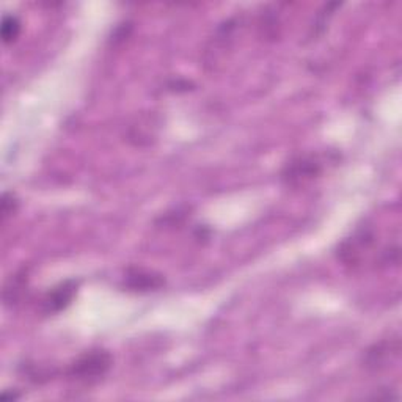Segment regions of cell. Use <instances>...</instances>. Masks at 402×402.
I'll return each mask as SVG.
<instances>
[{"label": "cell", "mask_w": 402, "mask_h": 402, "mask_svg": "<svg viewBox=\"0 0 402 402\" xmlns=\"http://www.w3.org/2000/svg\"><path fill=\"white\" fill-rule=\"evenodd\" d=\"M113 365L112 355L104 349H91L79 355L68 369V376L81 382H93L104 377Z\"/></svg>", "instance_id": "cell-1"}, {"label": "cell", "mask_w": 402, "mask_h": 402, "mask_svg": "<svg viewBox=\"0 0 402 402\" xmlns=\"http://www.w3.org/2000/svg\"><path fill=\"white\" fill-rule=\"evenodd\" d=\"M165 284V278L160 274L145 269H129L125 275V286L129 291L150 292L158 291Z\"/></svg>", "instance_id": "cell-4"}, {"label": "cell", "mask_w": 402, "mask_h": 402, "mask_svg": "<svg viewBox=\"0 0 402 402\" xmlns=\"http://www.w3.org/2000/svg\"><path fill=\"white\" fill-rule=\"evenodd\" d=\"M77 292V282L66 280L60 283L56 288H52L46 294L41 306L46 314H57L60 311L66 310V308L73 304Z\"/></svg>", "instance_id": "cell-3"}, {"label": "cell", "mask_w": 402, "mask_h": 402, "mask_svg": "<svg viewBox=\"0 0 402 402\" xmlns=\"http://www.w3.org/2000/svg\"><path fill=\"white\" fill-rule=\"evenodd\" d=\"M0 35H2V41L5 44L16 41L21 35V21L13 14H5L2 26H0Z\"/></svg>", "instance_id": "cell-6"}, {"label": "cell", "mask_w": 402, "mask_h": 402, "mask_svg": "<svg viewBox=\"0 0 402 402\" xmlns=\"http://www.w3.org/2000/svg\"><path fill=\"white\" fill-rule=\"evenodd\" d=\"M322 160L310 154V156H299L292 159L283 170V180L288 185H302L314 180L322 173Z\"/></svg>", "instance_id": "cell-2"}, {"label": "cell", "mask_w": 402, "mask_h": 402, "mask_svg": "<svg viewBox=\"0 0 402 402\" xmlns=\"http://www.w3.org/2000/svg\"><path fill=\"white\" fill-rule=\"evenodd\" d=\"M21 398V394L18 393H10V391H4L2 393V396H0V399H2L4 402H10V401H16Z\"/></svg>", "instance_id": "cell-8"}, {"label": "cell", "mask_w": 402, "mask_h": 402, "mask_svg": "<svg viewBox=\"0 0 402 402\" xmlns=\"http://www.w3.org/2000/svg\"><path fill=\"white\" fill-rule=\"evenodd\" d=\"M19 201L13 192H5L2 197V206H0V214H2V222L5 223L11 215L16 214Z\"/></svg>", "instance_id": "cell-7"}, {"label": "cell", "mask_w": 402, "mask_h": 402, "mask_svg": "<svg viewBox=\"0 0 402 402\" xmlns=\"http://www.w3.org/2000/svg\"><path fill=\"white\" fill-rule=\"evenodd\" d=\"M26 292V274L21 272L14 275L10 283L4 289V300L6 305H13L21 300Z\"/></svg>", "instance_id": "cell-5"}]
</instances>
